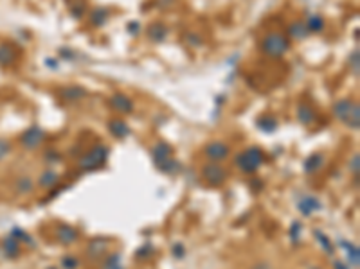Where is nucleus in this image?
I'll list each match as a JSON object with an SVG mask.
<instances>
[{"label":"nucleus","mask_w":360,"mask_h":269,"mask_svg":"<svg viewBox=\"0 0 360 269\" xmlns=\"http://www.w3.org/2000/svg\"><path fill=\"white\" fill-rule=\"evenodd\" d=\"M9 144L6 142V140H2V138H0V160L4 158V156H6L7 153H9Z\"/></svg>","instance_id":"obj_36"},{"label":"nucleus","mask_w":360,"mask_h":269,"mask_svg":"<svg viewBox=\"0 0 360 269\" xmlns=\"http://www.w3.org/2000/svg\"><path fill=\"white\" fill-rule=\"evenodd\" d=\"M297 208H299V212L303 215H312L313 212H317V210H321L322 208V205L321 201L317 198H313V196H306V198H303L299 201V205H297Z\"/></svg>","instance_id":"obj_8"},{"label":"nucleus","mask_w":360,"mask_h":269,"mask_svg":"<svg viewBox=\"0 0 360 269\" xmlns=\"http://www.w3.org/2000/svg\"><path fill=\"white\" fill-rule=\"evenodd\" d=\"M313 233H315V239H317V241L321 242V246L326 249L328 255H333V246H332V242H330V239H328V237L324 235L322 231H319V230H315Z\"/></svg>","instance_id":"obj_27"},{"label":"nucleus","mask_w":360,"mask_h":269,"mask_svg":"<svg viewBox=\"0 0 360 269\" xmlns=\"http://www.w3.org/2000/svg\"><path fill=\"white\" fill-rule=\"evenodd\" d=\"M151 253H153V248H151V246H143L141 249H137L135 257H137V258H146V257H150Z\"/></svg>","instance_id":"obj_33"},{"label":"nucleus","mask_w":360,"mask_h":269,"mask_svg":"<svg viewBox=\"0 0 360 269\" xmlns=\"http://www.w3.org/2000/svg\"><path fill=\"white\" fill-rule=\"evenodd\" d=\"M312 269H315V268H312Z\"/></svg>","instance_id":"obj_41"},{"label":"nucleus","mask_w":360,"mask_h":269,"mask_svg":"<svg viewBox=\"0 0 360 269\" xmlns=\"http://www.w3.org/2000/svg\"><path fill=\"white\" fill-rule=\"evenodd\" d=\"M340 246L346 248V253H348V260H349L348 266L359 268V264H360V251H359V248L353 246V244H351V242H348V241H340Z\"/></svg>","instance_id":"obj_14"},{"label":"nucleus","mask_w":360,"mask_h":269,"mask_svg":"<svg viewBox=\"0 0 360 269\" xmlns=\"http://www.w3.org/2000/svg\"><path fill=\"white\" fill-rule=\"evenodd\" d=\"M308 34H310V31L306 29L305 22H294L288 27V36L294 40H305L308 38Z\"/></svg>","instance_id":"obj_15"},{"label":"nucleus","mask_w":360,"mask_h":269,"mask_svg":"<svg viewBox=\"0 0 360 269\" xmlns=\"http://www.w3.org/2000/svg\"><path fill=\"white\" fill-rule=\"evenodd\" d=\"M110 104L114 110L122 111V113H132L133 111V103L132 99H128L126 95L122 94H114L110 97Z\"/></svg>","instance_id":"obj_9"},{"label":"nucleus","mask_w":360,"mask_h":269,"mask_svg":"<svg viewBox=\"0 0 360 269\" xmlns=\"http://www.w3.org/2000/svg\"><path fill=\"white\" fill-rule=\"evenodd\" d=\"M78 260L74 257H65L63 260H61V268L63 269H76L78 268Z\"/></svg>","instance_id":"obj_32"},{"label":"nucleus","mask_w":360,"mask_h":269,"mask_svg":"<svg viewBox=\"0 0 360 269\" xmlns=\"http://www.w3.org/2000/svg\"><path fill=\"white\" fill-rule=\"evenodd\" d=\"M236 164H238V167L243 170V172L252 174V172H256V170L261 167V164H263V153H261V149H258V147L245 149L243 153H240L238 156H236Z\"/></svg>","instance_id":"obj_3"},{"label":"nucleus","mask_w":360,"mask_h":269,"mask_svg":"<svg viewBox=\"0 0 360 269\" xmlns=\"http://www.w3.org/2000/svg\"><path fill=\"white\" fill-rule=\"evenodd\" d=\"M85 9H87V6H85V2H81V4H74V6H71V15L74 18H81L85 15Z\"/></svg>","instance_id":"obj_31"},{"label":"nucleus","mask_w":360,"mask_h":269,"mask_svg":"<svg viewBox=\"0 0 360 269\" xmlns=\"http://www.w3.org/2000/svg\"><path fill=\"white\" fill-rule=\"evenodd\" d=\"M333 115L338 121L344 122L351 129H359L360 127V108L359 104L351 99H340L333 104Z\"/></svg>","instance_id":"obj_1"},{"label":"nucleus","mask_w":360,"mask_h":269,"mask_svg":"<svg viewBox=\"0 0 360 269\" xmlns=\"http://www.w3.org/2000/svg\"><path fill=\"white\" fill-rule=\"evenodd\" d=\"M202 176L205 178V182L213 185V187H218L225 182V170L220 167L218 164H207L204 165L202 169Z\"/></svg>","instance_id":"obj_5"},{"label":"nucleus","mask_w":360,"mask_h":269,"mask_svg":"<svg viewBox=\"0 0 360 269\" xmlns=\"http://www.w3.org/2000/svg\"><path fill=\"white\" fill-rule=\"evenodd\" d=\"M17 60V52L9 45H2L0 47V65H11Z\"/></svg>","instance_id":"obj_20"},{"label":"nucleus","mask_w":360,"mask_h":269,"mask_svg":"<svg viewBox=\"0 0 360 269\" xmlns=\"http://www.w3.org/2000/svg\"><path fill=\"white\" fill-rule=\"evenodd\" d=\"M333 266H335V269H349L348 266H346V264H344V262H338V260H337V262H335V264H333Z\"/></svg>","instance_id":"obj_40"},{"label":"nucleus","mask_w":360,"mask_h":269,"mask_svg":"<svg viewBox=\"0 0 360 269\" xmlns=\"http://www.w3.org/2000/svg\"><path fill=\"white\" fill-rule=\"evenodd\" d=\"M105 269H122L121 266V255H112L105 264Z\"/></svg>","instance_id":"obj_30"},{"label":"nucleus","mask_w":360,"mask_h":269,"mask_svg":"<svg viewBox=\"0 0 360 269\" xmlns=\"http://www.w3.org/2000/svg\"><path fill=\"white\" fill-rule=\"evenodd\" d=\"M299 231H301V223H294V225H292V228H290V235H292V239H294V241H297V239H299Z\"/></svg>","instance_id":"obj_35"},{"label":"nucleus","mask_w":360,"mask_h":269,"mask_svg":"<svg viewBox=\"0 0 360 269\" xmlns=\"http://www.w3.org/2000/svg\"><path fill=\"white\" fill-rule=\"evenodd\" d=\"M148 36H150L151 41H155V43H161V41H164L168 36V29L162 25L161 22H155L151 23L150 27H148Z\"/></svg>","instance_id":"obj_13"},{"label":"nucleus","mask_w":360,"mask_h":269,"mask_svg":"<svg viewBox=\"0 0 360 269\" xmlns=\"http://www.w3.org/2000/svg\"><path fill=\"white\" fill-rule=\"evenodd\" d=\"M297 119L303 124H312V122L315 121V111L312 110L310 106L299 104V108H297Z\"/></svg>","instance_id":"obj_19"},{"label":"nucleus","mask_w":360,"mask_h":269,"mask_svg":"<svg viewBox=\"0 0 360 269\" xmlns=\"http://www.w3.org/2000/svg\"><path fill=\"white\" fill-rule=\"evenodd\" d=\"M108 17H110V13H108L106 7H96L94 11H92V15H90V23H92L94 27H101V25H105L106 23Z\"/></svg>","instance_id":"obj_16"},{"label":"nucleus","mask_w":360,"mask_h":269,"mask_svg":"<svg viewBox=\"0 0 360 269\" xmlns=\"http://www.w3.org/2000/svg\"><path fill=\"white\" fill-rule=\"evenodd\" d=\"M290 49V41L285 34L281 33H270L266 34L263 41H261V50L265 52V54L272 56V58H279L283 56L287 50Z\"/></svg>","instance_id":"obj_2"},{"label":"nucleus","mask_w":360,"mask_h":269,"mask_svg":"<svg viewBox=\"0 0 360 269\" xmlns=\"http://www.w3.org/2000/svg\"><path fill=\"white\" fill-rule=\"evenodd\" d=\"M184 246L182 244H175V246H173V255H175V257L177 258H180V257H184Z\"/></svg>","instance_id":"obj_37"},{"label":"nucleus","mask_w":360,"mask_h":269,"mask_svg":"<svg viewBox=\"0 0 360 269\" xmlns=\"http://www.w3.org/2000/svg\"><path fill=\"white\" fill-rule=\"evenodd\" d=\"M33 190V180L27 178V176H24L17 182V192H22V194H27Z\"/></svg>","instance_id":"obj_25"},{"label":"nucleus","mask_w":360,"mask_h":269,"mask_svg":"<svg viewBox=\"0 0 360 269\" xmlns=\"http://www.w3.org/2000/svg\"><path fill=\"white\" fill-rule=\"evenodd\" d=\"M205 154H207L211 160L220 162V160H225L229 156V147L222 142H211L209 145L205 147Z\"/></svg>","instance_id":"obj_7"},{"label":"nucleus","mask_w":360,"mask_h":269,"mask_svg":"<svg viewBox=\"0 0 360 269\" xmlns=\"http://www.w3.org/2000/svg\"><path fill=\"white\" fill-rule=\"evenodd\" d=\"M108 129H110L112 135L117 138H124L130 135V127H128L126 122L121 121V119H112V121L108 122Z\"/></svg>","instance_id":"obj_12"},{"label":"nucleus","mask_w":360,"mask_h":269,"mask_svg":"<svg viewBox=\"0 0 360 269\" xmlns=\"http://www.w3.org/2000/svg\"><path fill=\"white\" fill-rule=\"evenodd\" d=\"M4 251H6V257L9 258H15L20 253V246H18L15 237H7L6 241H4Z\"/></svg>","instance_id":"obj_22"},{"label":"nucleus","mask_w":360,"mask_h":269,"mask_svg":"<svg viewBox=\"0 0 360 269\" xmlns=\"http://www.w3.org/2000/svg\"><path fill=\"white\" fill-rule=\"evenodd\" d=\"M85 95H87V92L81 86H69L63 90V97L67 101H78L81 97H85Z\"/></svg>","instance_id":"obj_23"},{"label":"nucleus","mask_w":360,"mask_h":269,"mask_svg":"<svg viewBox=\"0 0 360 269\" xmlns=\"http://www.w3.org/2000/svg\"><path fill=\"white\" fill-rule=\"evenodd\" d=\"M258 126H260L263 131L272 133V131H276L277 122L274 121V119H261V121H258Z\"/></svg>","instance_id":"obj_29"},{"label":"nucleus","mask_w":360,"mask_h":269,"mask_svg":"<svg viewBox=\"0 0 360 269\" xmlns=\"http://www.w3.org/2000/svg\"><path fill=\"white\" fill-rule=\"evenodd\" d=\"M359 61H360V52H359V49H355L353 52L349 54V68H351V72H353L355 77H359V74H360Z\"/></svg>","instance_id":"obj_26"},{"label":"nucleus","mask_w":360,"mask_h":269,"mask_svg":"<svg viewBox=\"0 0 360 269\" xmlns=\"http://www.w3.org/2000/svg\"><path fill=\"white\" fill-rule=\"evenodd\" d=\"M151 154H153V160H155V165L157 167H161L166 160L171 158V149L168 145L166 142H159L155 147L151 149Z\"/></svg>","instance_id":"obj_10"},{"label":"nucleus","mask_w":360,"mask_h":269,"mask_svg":"<svg viewBox=\"0 0 360 269\" xmlns=\"http://www.w3.org/2000/svg\"><path fill=\"white\" fill-rule=\"evenodd\" d=\"M45 138V133L40 129V127H29L27 131L22 135V145L25 149H29V151H33V149H36L40 145V144L44 142Z\"/></svg>","instance_id":"obj_6"},{"label":"nucleus","mask_w":360,"mask_h":269,"mask_svg":"<svg viewBox=\"0 0 360 269\" xmlns=\"http://www.w3.org/2000/svg\"><path fill=\"white\" fill-rule=\"evenodd\" d=\"M322 164H324V156H322L321 153L312 154L310 158L305 162V170L308 172V174H313V172H317V170L321 169Z\"/></svg>","instance_id":"obj_17"},{"label":"nucleus","mask_w":360,"mask_h":269,"mask_svg":"<svg viewBox=\"0 0 360 269\" xmlns=\"http://www.w3.org/2000/svg\"><path fill=\"white\" fill-rule=\"evenodd\" d=\"M359 162H360V154L359 153H355V156L351 158V170L355 172V176H359Z\"/></svg>","instance_id":"obj_34"},{"label":"nucleus","mask_w":360,"mask_h":269,"mask_svg":"<svg viewBox=\"0 0 360 269\" xmlns=\"http://www.w3.org/2000/svg\"><path fill=\"white\" fill-rule=\"evenodd\" d=\"M128 29H130V33H132V34H137L139 33V23L132 22L130 25H128Z\"/></svg>","instance_id":"obj_39"},{"label":"nucleus","mask_w":360,"mask_h":269,"mask_svg":"<svg viewBox=\"0 0 360 269\" xmlns=\"http://www.w3.org/2000/svg\"><path fill=\"white\" fill-rule=\"evenodd\" d=\"M186 40H188L191 45H200V43H202V40H200L196 34H194V36H191V34H186Z\"/></svg>","instance_id":"obj_38"},{"label":"nucleus","mask_w":360,"mask_h":269,"mask_svg":"<svg viewBox=\"0 0 360 269\" xmlns=\"http://www.w3.org/2000/svg\"><path fill=\"white\" fill-rule=\"evenodd\" d=\"M159 169L164 170V172H168V174H173V172H177V170L180 169V164L169 158V160H166V162H164V164H162Z\"/></svg>","instance_id":"obj_28"},{"label":"nucleus","mask_w":360,"mask_h":269,"mask_svg":"<svg viewBox=\"0 0 360 269\" xmlns=\"http://www.w3.org/2000/svg\"><path fill=\"white\" fill-rule=\"evenodd\" d=\"M305 25L310 33H321L322 29H324V20H322L319 15H312V17H308V20L305 22Z\"/></svg>","instance_id":"obj_21"},{"label":"nucleus","mask_w":360,"mask_h":269,"mask_svg":"<svg viewBox=\"0 0 360 269\" xmlns=\"http://www.w3.org/2000/svg\"><path fill=\"white\" fill-rule=\"evenodd\" d=\"M56 237H58V241H60L61 244H72V242L78 239V231L74 230L72 226L61 225V226H58V230H56Z\"/></svg>","instance_id":"obj_11"},{"label":"nucleus","mask_w":360,"mask_h":269,"mask_svg":"<svg viewBox=\"0 0 360 269\" xmlns=\"http://www.w3.org/2000/svg\"><path fill=\"white\" fill-rule=\"evenodd\" d=\"M106 156H108V147L97 145V147H94L89 154H85L83 158L79 160V167L85 170H92V169H96V167H99V165L105 164Z\"/></svg>","instance_id":"obj_4"},{"label":"nucleus","mask_w":360,"mask_h":269,"mask_svg":"<svg viewBox=\"0 0 360 269\" xmlns=\"http://www.w3.org/2000/svg\"><path fill=\"white\" fill-rule=\"evenodd\" d=\"M106 248H108V241L106 239H96V241L90 242L89 246V255L90 257L97 258L101 255V253L106 251Z\"/></svg>","instance_id":"obj_18"},{"label":"nucleus","mask_w":360,"mask_h":269,"mask_svg":"<svg viewBox=\"0 0 360 269\" xmlns=\"http://www.w3.org/2000/svg\"><path fill=\"white\" fill-rule=\"evenodd\" d=\"M58 183V174H56L54 170H45L44 174H42V178H40V185L42 187H52V185H56Z\"/></svg>","instance_id":"obj_24"}]
</instances>
